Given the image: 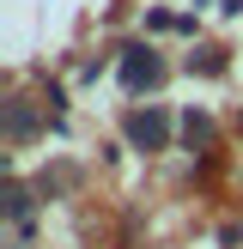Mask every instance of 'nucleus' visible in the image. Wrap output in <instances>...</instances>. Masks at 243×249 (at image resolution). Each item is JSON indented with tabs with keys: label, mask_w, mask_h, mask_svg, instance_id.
<instances>
[{
	"label": "nucleus",
	"mask_w": 243,
	"mask_h": 249,
	"mask_svg": "<svg viewBox=\"0 0 243 249\" xmlns=\"http://www.w3.org/2000/svg\"><path fill=\"white\" fill-rule=\"evenodd\" d=\"M122 79H128V85H152V79H158L152 49H128V61H122Z\"/></svg>",
	"instance_id": "f257e3e1"
},
{
	"label": "nucleus",
	"mask_w": 243,
	"mask_h": 249,
	"mask_svg": "<svg viewBox=\"0 0 243 249\" xmlns=\"http://www.w3.org/2000/svg\"><path fill=\"white\" fill-rule=\"evenodd\" d=\"M134 146H164V116H128Z\"/></svg>",
	"instance_id": "f03ea898"
}]
</instances>
